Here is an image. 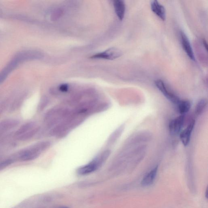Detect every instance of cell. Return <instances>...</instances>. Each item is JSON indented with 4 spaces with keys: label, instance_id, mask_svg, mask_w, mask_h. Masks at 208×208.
Listing matches in <instances>:
<instances>
[{
    "label": "cell",
    "instance_id": "cell-1",
    "mask_svg": "<svg viewBox=\"0 0 208 208\" xmlns=\"http://www.w3.org/2000/svg\"><path fill=\"white\" fill-rule=\"evenodd\" d=\"M40 56L37 52L33 51H26L18 54L0 72V84L4 82L8 75L23 61L35 59Z\"/></svg>",
    "mask_w": 208,
    "mask_h": 208
},
{
    "label": "cell",
    "instance_id": "cell-2",
    "mask_svg": "<svg viewBox=\"0 0 208 208\" xmlns=\"http://www.w3.org/2000/svg\"><path fill=\"white\" fill-rule=\"evenodd\" d=\"M71 109L65 106H55L49 110L46 114L44 121L46 126L50 130L63 122L70 114Z\"/></svg>",
    "mask_w": 208,
    "mask_h": 208
},
{
    "label": "cell",
    "instance_id": "cell-3",
    "mask_svg": "<svg viewBox=\"0 0 208 208\" xmlns=\"http://www.w3.org/2000/svg\"><path fill=\"white\" fill-rule=\"evenodd\" d=\"M111 154L109 150L100 152L88 164L78 168L77 173L80 176H86L99 170L105 164Z\"/></svg>",
    "mask_w": 208,
    "mask_h": 208
},
{
    "label": "cell",
    "instance_id": "cell-4",
    "mask_svg": "<svg viewBox=\"0 0 208 208\" xmlns=\"http://www.w3.org/2000/svg\"><path fill=\"white\" fill-rule=\"evenodd\" d=\"M51 143L49 141L40 142L30 148L20 152L18 158L22 161H30L37 158L44 151L49 148Z\"/></svg>",
    "mask_w": 208,
    "mask_h": 208
},
{
    "label": "cell",
    "instance_id": "cell-5",
    "mask_svg": "<svg viewBox=\"0 0 208 208\" xmlns=\"http://www.w3.org/2000/svg\"><path fill=\"white\" fill-rule=\"evenodd\" d=\"M39 129V127L35 122H27L16 131L15 137L18 140H27L35 135Z\"/></svg>",
    "mask_w": 208,
    "mask_h": 208
},
{
    "label": "cell",
    "instance_id": "cell-6",
    "mask_svg": "<svg viewBox=\"0 0 208 208\" xmlns=\"http://www.w3.org/2000/svg\"><path fill=\"white\" fill-rule=\"evenodd\" d=\"M155 84L157 87L166 98L172 103L177 105L180 101L179 98L170 90L163 80L157 79L155 81Z\"/></svg>",
    "mask_w": 208,
    "mask_h": 208
},
{
    "label": "cell",
    "instance_id": "cell-7",
    "mask_svg": "<svg viewBox=\"0 0 208 208\" xmlns=\"http://www.w3.org/2000/svg\"><path fill=\"white\" fill-rule=\"evenodd\" d=\"M122 55V51L117 48H109L106 51L95 54L90 57L94 59H104L112 60L121 57Z\"/></svg>",
    "mask_w": 208,
    "mask_h": 208
},
{
    "label": "cell",
    "instance_id": "cell-8",
    "mask_svg": "<svg viewBox=\"0 0 208 208\" xmlns=\"http://www.w3.org/2000/svg\"><path fill=\"white\" fill-rule=\"evenodd\" d=\"M184 115H182L173 119L169 124V131L172 135H177L180 133L184 123Z\"/></svg>",
    "mask_w": 208,
    "mask_h": 208
},
{
    "label": "cell",
    "instance_id": "cell-9",
    "mask_svg": "<svg viewBox=\"0 0 208 208\" xmlns=\"http://www.w3.org/2000/svg\"><path fill=\"white\" fill-rule=\"evenodd\" d=\"M180 37L181 43L185 52L191 60L194 61L195 57L194 51L188 37L183 31H181Z\"/></svg>",
    "mask_w": 208,
    "mask_h": 208
},
{
    "label": "cell",
    "instance_id": "cell-10",
    "mask_svg": "<svg viewBox=\"0 0 208 208\" xmlns=\"http://www.w3.org/2000/svg\"><path fill=\"white\" fill-rule=\"evenodd\" d=\"M195 123V121H192L186 128L181 132L180 138L184 146H188L190 143L191 134L194 129Z\"/></svg>",
    "mask_w": 208,
    "mask_h": 208
},
{
    "label": "cell",
    "instance_id": "cell-11",
    "mask_svg": "<svg viewBox=\"0 0 208 208\" xmlns=\"http://www.w3.org/2000/svg\"><path fill=\"white\" fill-rule=\"evenodd\" d=\"M152 11L156 15L162 20L165 21L166 19V10L163 5L160 4L157 1H152L151 4Z\"/></svg>",
    "mask_w": 208,
    "mask_h": 208
},
{
    "label": "cell",
    "instance_id": "cell-12",
    "mask_svg": "<svg viewBox=\"0 0 208 208\" xmlns=\"http://www.w3.org/2000/svg\"><path fill=\"white\" fill-rule=\"evenodd\" d=\"M113 4L115 12L118 18L120 20H123L126 11V5L124 2L121 0H116L114 1Z\"/></svg>",
    "mask_w": 208,
    "mask_h": 208
},
{
    "label": "cell",
    "instance_id": "cell-13",
    "mask_svg": "<svg viewBox=\"0 0 208 208\" xmlns=\"http://www.w3.org/2000/svg\"><path fill=\"white\" fill-rule=\"evenodd\" d=\"M19 122L14 119H7L0 122V135L16 126Z\"/></svg>",
    "mask_w": 208,
    "mask_h": 208
},
{
    "label": "cell",
    "instance_id": "cell-14",
    "mask_svg": "<svg viewBox=\"0 0 208 208\" xmlns=\"http://www.w3.org/2000/svg\"><path fill=\"white\" fill-rule=\"evenodd\" d=\"M158 168V166H156L155 168L144 176L142 181V185L143 186H147L153 183L157 174Z\"/></svg>",
    "mask_w": 208,
    "mask_h": 208
},
{
    "label": "cell",
    "instance_id": "cell-15",
    "mask_svg": "<svg viewBox=\"0 0 208 208\" xmlns=\"http://www.w3.org/2000/svg\"><path fill=\"white\" fill-rule=\"evenodd\" d=\"M178 110L180 113L184 115L187 113L190 110L191 107V103L187 100H180L177 104Z\"/></svg>",
    "mask_w": 208,
    "mask_h": 208
},
{
    "label": "cell",
    "instance_id": "cell-16",
    "mask_svg": "<svg viewBox=\"0 0 208 208\" xmlns=\"http://www.w3.org/2000/svg\"><path fill=\"white\" fill-rule=\"evenodd\" d=\"M123 128H124V127L123 126H120L114 132L109 139V140L108 141L109 144H113L114 142H115V141H116L117 139L120 137L123 131Z\"/></svg>",
    "mask_w": 208,
    "mask_h": 208
},
{
    "label": "cell",
    "instance_id": "cell-17",
    "mask_svg": "<svg viewBox=\"0 0 208 208\" xmlns=\"http://www.w3.org/2000/svg\"><path fill=\"white\" fill-rule=\"evenodd\" d=\"M207 102L206 99H202L198 102L196 105V114L200 115L202 112L205 108L206 106Z\"/></svg>",
    "mask_w": 208,
    "mask_h": 208
},
{
    "label": "cell",
    "instance_id": "cell-18",
    "mask_svg": "<svg viewBox=\"0 0 208 208\" xmlns=\"http://www.w3.org/2000/svg\"><path fill=\"white\" fill-rule=\"evenodd\" d=\"M70 88V86L68 84L64 83L59 85L58 87V90L60 93L64 94L67 93L69 91Z\"/></svg>",
    "mask_w": 208,
    "mask_h": 208
},
{
    "label": "cell",
    "instance_id": "cell-19",
    "mask_svg": "<svg viewBox=\"0 0 208 208\" xmlns=\"http://www.w3.org/2000/svg\"><path fill=\"white\" fill-rule=\"evenodd\" d=\"M49 101L47 98H43L42 99L41 101L39 102V104L38 110L39 111L43 110L46 106L48 105Z\"/></svg>",
    "mask_w": 208,
    "mask_h": 208
},
{
    "label": "cell",
    "instance_id": "cell-20",
    "mask_svg": "<svg viewBox=\"0 0 208 208\" xmlns=\"http://www.w3.org/2000/svg\"><path fill=\"white\" fill-rule=\"evenodd\" d=\"M13 162V160L11 159H7L5 160L2 161L0 163V170L6 168L7 166L12 164Z\"/></svg>",
    "mask_w": 208,
    "mask_h": 208
},
{
    "label": "cell",
    "instance_id": "cell-21",
    "mask_svg": "<svg viewBox=\"0 0 208 208\" xmlns=\"http://www.w3.org/2000/svg\"><path fill=\"white\" fill-rule=\"evenodd\" d=\"M203 42L204 46L205 48L206 49L207 51L208 46L207 44L206 41V40L204 39V40H203Z\"/></svg>",
    "mask_w": 208,
    "mask_h": 208
}]
</instances>
